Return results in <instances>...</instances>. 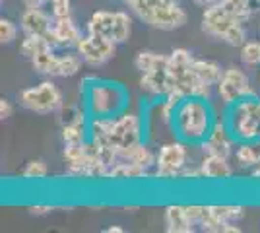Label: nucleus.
Here are the masks:
<instances>
[{"label": "nucleus", "mask_w": 260, "mask_h": 233, "mask_svg": "<svg viewBox=\"0 0 260 233\" xmlns=\"http://www.w3.org/2000/svg\"><path fill=\"white\" fill-rule=\"evenodd\" d=\"M217 117L210 99L206 97H184L177 109L173 119V136L183 140L190 148H200L206 140Z\"/></svg>", "instance_id": "obj_1"}, {"label": "nucleus", "mask_w": 260, "mask_h": 233, "mask_svg": "<svg viewBox=\"0 0 260 233\" xmlns=\"http://www.w3.org/2000/svg\"><path fill=\"white\" fill-rule=\"evenodd\" d=\"M82 103L91 117H117L128 109L130 93L119 82L86 76L80 82Z\"/></svg>", "instance_id": "obj_2"}, {"label": "nucleus", "mask_w": 260, "mask_h": 233, "mask_svg": "<svg viewBox=\"0 0 260 233\" xmlns=\"http://www.w3.org/2000/svg\"><path fill=\"white\" fill-rule=\"evenodd\" d=\"M134 66L140 72L142 93H146L150 99H159L173 91L169 74V55L144 49L134 56Z\"/></svg>", "instance_id": "obj_3"}, {"label": "nucleus", "mask_w": 260, "mask_h": 233, "mask_svg": "<svg viewBox=\"0 0 260 233\" xmlns=\"http://www.w3.org/2000/svg\"><path fill=\"white\" fill-rule=\"evenodd\" d=\"M142 23L159 31L181 29L188 22V14L181 4H163L159 0H122Z\"/></svg>", "instance_id": "obj_4"}, {"label": "nucleus", "mask_w": 260, "mask_h": 233, "mask_svg": "<svg viewBox=\"0 0 260 233\" xmlns=\"http://www.w3.org/2000/svg\"><path fill=\"white\" fill-rule=\"evenodd\" d=\"M192 60H194V55L184 47H177L169 53V74H171L173 91L181 93L183 97L212 99L216 88L204 84L200 78L196 76L194 68H192Z\"/></svg>", "instance_id": "obj_5"}, {"label": "nucleus", "mask_w": 260, "mask_h": 233, "mask_svg": "<svg viewBox=\"0 0 260 233\" xmlns=\"http://www.w3.org/2000/svg\"><path fill=\"white\" fill-rule=\"evenodd\" d=\"M200 25L206 35H210L216 41L229 45V47H241L247 41L245 23L239 22L235 16H231L219 2L204 8Z\"/></svg>", "instance_id": "obj_6"}, {"label": "nucleus", "mask_w": 260, "mask_h": 233, "mask_svg": "<svg viewBox=\"0 0 260 233\" xmlns=\"http://www.w3.org/2000/svg\"><path fill=\"white\" fill-rule=\"evenodd\" d=\"M62 157H64L66 175L68 177L89 179V181L101 179V181H105L109 165L99 157L95 146L91 144L89 140L84 142V144H64Z\"/></svg>", "instance_id": "obj_7"}, {"label": "nucleus", "mask_w": 260, "mask_h": 233, "mask_svg": "<svg viewBox=\"0 0 260 233\" xmlns=\"http://www.w3.org/2000/svg\"><path fill=\"white\" fill-rule=\"evenodd\" d=\"M225 122L239 142H258L260 138V97L250 95L229 105Z\"/></svg>", "instance_id": "obj_8"}, {"label": "nucleus", "mask_w": 260, "mask_h": 233, "mask_svg": "<svg viewBox=\"0 0 260 233\" xmlns=\"http://www.w3.org/2000/svg\"><path fill=\"white\" fill-rule=\"evenodd\" d=\"M86 31L122 45L132 35V18L124 10H95L87 18Z\"/></svg>", "instance_id": "obj_9"}, {"label": "nucleus", "mask_w": 260, "mask_h": 233, "mask_svg": "<svg viewBox=\"0 0 260 233\" xmlns=\"http://www.w3.org/2000/svg\"><path fill=\"white\" fill-rule=\"evenodd\" d=\"M18 101L23 109L35 113V115H51L58 113V109L64 105L62 91L53 80H43L35 86L22 89L18 93Z\"/></svg>", "instance_id": "obj_10"}, {"label": "nucleus", "mask_w": 260, "mask_h": 233, "mask_svg": "<svg viewBox=\"0 0 260 233\" xmlns=\"http://www.w3.org/2000/svg\"><path fill=\"white\" fill-rule=\"evenodd\" d=\"M146 138V119L140 113L126 111L111 119V128H109V144L120 154L130 146L140 144Z\"/></svg>", "instance_id": "obj_11"}, {"label": "nucleus", "mask_w": 260, "mask_h": 233, "mask_svg": "<svg viewBox=\"0 0 260 233\" xmlns=\"http://www.w3.org/2000/svg\"><path fill=\"white\" fill-rule=\"evenodd\" d=\"M188 148L190 146L184 144L183 140H179V138L163 142L159 146V150H157L152 177L161 179V181H175V179L181 177L183 169L188 165V157H190Z\"/></svg>", "instance_id": "obj_12"}, {"label": "nucleus", "mask_w": 260, "mask_h": 233, "mask_svg": "<svg viewBox=\"0 0 260 233\" xmlns=\"http://www.w3.org/2000/svg\"><path fill=\"white\" fill-rule=\"evenodd\" d=\"M62 144H84L89 140V115L84 103H64L58 109Z\"/></svg>", "instance_id": "obj_13"}, {"label": "nucleus", "mask_w": 260, "mask_h": 233, "mask_svg": "<svg viewBox=\"0 0 260 233\" xmlns=\"http://www.w3.org/2000/svg\"><path fill=\"white\" fill-rule=\"evenodd\" d=\"M216 95L225 107H229L235 101L256 95V89L252 88L250 76L243 68L231 64V66L223 68V74L216 84Z\"/></svg>", "instance_id": "obj_14"}, {"label": "nucleus", "mask_w": 260, "mask_h": 233, "mask_svg": "<svg viewBox=\"0 0 260 233\" xmlns=\"http://www.w3.org/2000/svg\"><path fill=\"white\" fill-rule=\"evenodd\" d=\"M74 49L78 51V55L82 56L84 64H87V66H101V64H105L107 60H111L115 56L117 43L109 41L101 35L87 34L86 31Z\"/></svg>", "instance_id": "obj_15"}, {"label": "nucleus", "mask_w": 260, "mask_h": 233, "mask_svg": "<svg viewBox=\"0 0 260 233\" xmlns=\"http://www.w3.org/2000/svg\"><path fill=\"white\" fill-rule=\"evenodd\" d=\"M235 148H237V140L235 136L229 130L225 119H217L212 132L206 140L202 142L200 150L202 154H212V155H223V157H231L235 154Z\"/></svg>", "instance_id": "obj_16"}, {"label": "nucleus", "mask_w": 260, "mask_h": 233, "mask_svg": "<svg viewBox=\"0 0 260 233\" xmlns=\"http://www.w3.org/2000/svg\"><path fill=\"white\" fill-rule=\"evenodd\" d=\"M82 29L78 27L72 16H64V18H54L51 34H49V41L53 47H62V49H72L76 47L78 41L82 39Z\"/></svg>", "instance_id": "obj_17"}, {"label": "nucleus", "mask_w": 260, "mask_h": 233, "mask_svg": "<svg viewBox=\"0 0 260 233\" xmlns=\"http://www.w3.org/2000/svg\"><path fill=\"white\" fill-rule=\"evenodd\" d=\"M53 14L43 10V8H25L20 16V29L23 35H41L49 37L51 27H53Z\"/></svg>", "instance_id": "obj_18"}, {"label": "nucleus", "mask_w": 260, "mask_h": 233, "mask_svg": "<svg viewBox=\"0 0 260 233\" xmlns=\"http://www.w3.org/2000/svg\"><path fill=\"white\" fill-rule=\"evenodd\" d=\"M198 165H200L202 179H206V181H219V183H223V181L233 179V165H231L229 157L202 154Z\"/></svg>", "instance_id": "obj_19"}, {"label": "nucleus", "mask_w": 260, "mask_h": 233, "mask_svg": "<svg viewBox=\"0 0 260 233\" xmlns=\"http://www.w3.org/2000/svg\"><path fill=\"white\" fill-rule=\"evenodd\" d=\"M163 223L167 233H192L196 229L186 204H169L163 212Z\"/></svg>", "instance_id": "obj_20"}, {"label": "nucleus", "mask_w": 260, "mask_h": 233, "mask_svg": "<svg viewBox=\"0 0 260 233\" xmlns=\"http://www.w3.org/2000/svg\"><path fill=\"white\" fill-rule=\"evenodd\" d=\"M152 171L144 169L126 159H117L113 165L109 167L105 181H142V179L150 177Z\"/></svg>", "instance_id": "obj_21"}, {"label": "nucleus", "mask_w": 260, "mask_h": 233, "mask_svg": "<svg viewBox=\"0 0 260 233\" xmlns=\"http://www.w3.org/2000/svg\"><path fill=\"white\" fill-rule=\"evenodd\" d=\"M155 157H157V152H153L146 142L130 146V148L122 150L119 154V159L132 161V163L144 167V169H148V171H152L153 167H155Z\"/></svg>", "instance_id": "obj_22"}, {"label": "nucleus", "mask_w": 260, "mask_h": 233, "mask_svg": "<svg viewBox=\"0 0 260 233\" xmlns=\"http://www.w3.org/2000/svg\"><path fill=\"white\" fill-rule=\"evenodd\" d=\"M192 68H194L196 76L200 78L204 84L216 88V84L219 82V78L223 74V68L216 60H210V58H196L192 60Z\"/></svg>", "instance_id": "obj_23"}, {"label": "nucleus", "mask_w": 260, "mask_h": 233, "mask_svg": "<svg viewBox=\"0 0 260 233\" xmlns=\"http://www.w3.org/2000/svg\"><path fill=\"white\" fill-rule=\"evenodd\" d=\"M82 56L78 55V51L74 49V53H62L56 58V70H54V78H72L76 76L82 70Z\"/></svg>", "instance_id": "obj_24"}, {"label": "nucleus", "mask_w": 260, "mask_h": 233, "mask_svg": "<svg viewBox=\"0 0 260 233\" xmlns=\"http://www.w3.org/2000/svg\"><path fill=\"white\" fill-rule=\"evenodd\" d=\"M233 155L241 167L254 169L260 163V144L258 142H239Z\"/></svg>", "instance_id": "obj_25"}, {"label": "nucleus", "mask_w": 260, "mask_h": 233, "mask_svg": "<svg viewBox=\"0 0 260 233\" xmlns=\"http://www.w3.org/2000/svg\"><path fill=\"white\" fill-rule=\"evenodd\" d=\"M56 58H58V55L54 53V47H51V49H47V51H43V53L35 55L33 58H29V60H31V66L37 74L47 76V78H54Z\"/></svg>", "instance_id": "obj_26"}, {"label": "nucleus", "mask_w": 260, "mask_h": 233, "mask_svg": "<svg viewBox=\"0 0 260 233\" xmlns=\"http://www.w3.org/2000/svg\"><path fill=\"white\" fill-rule=\"evenodd\" d=\"M225 10L231 14V16H235L239 22L247 23L252 18V14H254V8H252V2L254 0H217Z\"/></svg>", "instance_id": "obj_27"}, {"label": "nucleus", "mask_w": 260, "mask_h": 233, "mask_svg": "<svg viewBox=\"0 0 260 233\" xmlns=\"http://www.w3.org/2000/svg\"><path fill=\"white\" fill-rule=\"evenodd\" d=\"M53 45L47 37H41V35H23V41L20 43V53H22L25 58H33L35 55L43 53L47 49H51Z\"/></svg>", "instance_id": "obj_28"}, {"label": "nucleus", "mask_w": 260, "mask_h": 233, "mask_svg": "<svg viewBox=\"0 0 260 233\" xmlns=\"http://www.w3.org/2000/svg\"><path fill=\"white\" fill-rule=\"evenodd\" d=\"M212 210L223 223H239L245 218V206H241V204H212Z\"/></svg>", "instance_id": "obj_29"}, {"label": "nucleus", "mask_w": 260, "mask_h": 233, "mask_svg": "<svg viewBox=\"0 0 260 233\" xmlns=\"http://www.w3.org/2000/svg\"><path fill=\"white\" fill-rule=\"evenodd\" d=\"M239 58L245 66L254 68L260 66V39L256 41H245V43L239 47Z\"/></svg>", "instance_id": "obj_30"}, {"label": "nucleus", "mask_w": 260, "mask_h": 233, "mask_svg": "<svg viewBox=\"0 0 260 233\" xmlns=\"http://www.w3.org/2000/svg\"><path fill=\"white\" fill-rule=\"evenodd\" d=\"M47 175H49V167H47V163H45L43 159H31V161H27L22 171V177L27 179V181H41Z\"/></svg>", "instance_id": "obj_31"}, {"label": "nucleus", "mask_w": 260, "mask_h": 233, "mask_svg": "<svg viewBox=\"0 0 260 233\" xmlns=\"http://www.w3.org/2000/svg\"><path fill=\"white\" fill-rule=\"evenodd\" d=\"M18 23L12 22L10 18H0V43L10 45L18 37Z\"/></svg>", "instance_id": "obj_32"}, {"label": "nucleus", "mask_w": 260, "mask_h": 233, "mask_svg": "<svg viewBox=\"0 0 260 233\" xmlns=\"http://www.w3.org/2000/svg\"><path fill=\"white\" fill-rule=\"evenodd\" d=\"M49 8L53 18H64V16H70L72 0H49Z\"/></svg>", "instance_id": "obj_33"}, {"label": "nucleus", "mask_w": 260, "mask_h": 233, "mask_svg": "<svg viewBox=\"0 0 260 233\" xmlns=\"http://www.w3.org/2000/svg\"><path fill=\"white\" fill-rule=\"evenodd\" d=\"M27 210H29L31 216H47V214H51L54 210V206L53 204H33Z\"/></svg>", "instance_id": "obj_34"}, {"label": "nucleus", "mask_w": 260, "mask_h": 233, "mask_svg": "<svg viewBox=\"0 0 260 233\" xmlns=\"http://www.w3.org/2000/svg\"><path fill=\"white\" fill-rule=\"evenodd\" d=\"M12 113H14V105H12V101L6 99V97H2V99H0V119H2V121L10 119Z\"/></svg>", "instance_id": "obj_35"}, {"label": "nucleus", "mask_w": 260, "mask_h": 233, "mask_svg": "<svg viewBox=\"0 0 260 233\" xmlns=\"http://www.w3.org/2000/svg\"><path fill=\"white\" fill-rule=\"evenodd\" d=\"M25 8H43L49 4V0H22Z\"/></svg>", "instance_id": "obj_36"}, {"label": "nucleus", "mask_w": 260, "mask_h": 233, "mask_svg": "<svg viewBox=\"0 0 260 233\" xmlns=\"http://www.w3.org/2000/svg\"><path fill=\"white\" fill-rule=\"evenodd\" d=\"M196 6H202V8H208V6H212V4H216L217 0H192Z\"/></svg>", "instance_id": "obj_37"}, {"label": "nucleus", "mask_w": 260, "mask_h": 233, "mask_svg": "<svg viewBox=\"0 0 260 233\" xmlns=\"http://www.w3.org/2000/svg\"><path fill=\"white\" fill-rule=\"evenodd\" d=\"M105 233H124V227H120V225H109L103 229Z\"/></svg>", "instance_id": "obj_38"}, {"label": "nucleus", "mask_w": 260, "mask_h": 233, "mask_svg": "<svg viewBox=\"0 0 260 233\" xmlns=\"http://www.w3.org/2000/svg\"><path fill=\"white\" fill-rule=\"evenodd\" d=\"M250 177L256 179V181H260V163L254 167V169H250Z\"/></svg>", "instance_id": "obj_39"}, {"label": "nucleus", "mask_w": 260, "mask_h": 233, "mask_svg": "<svg viewBox=\"0 0 260 233\" xmlns=\"http://www.w3.org/2000/svg\"><path fill=\"white\" fill-rule=\"evenodd\" d=\"M254 2H256V4H258V6H260V0H254Z\"/></svg>", "instance_id": "obj_40"}, {"label": "nucleus", "mask_w": 260, "mask_h": 233, "mask_svg": "<svg viewBox=\"0 0 260 233\" xmlns=\"http://www.w3.org/2000/svg\"><path fill=\"white\" fill-rule=\"evenodd\" d=\"M2 2H4V0H2Z\"/></svg>", "instance_id": "obj_41"}]
</instances>
